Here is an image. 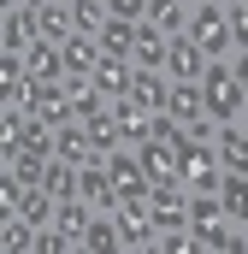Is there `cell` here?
I'll use <instances>...</instances> for the list:
<instances>
[{"mask_svg":"<svg viewBox=\"0 0 248 254\" xmlns=\"http://www.w3.org/2000/svg\"><path fill=\"white\" fill-rule=\"evenodd\" d=\"M201 95H207V119H219V125H231V119L248 113V89L237 83L231 60H207V71H201Z\"/></svg>","mask_w":248,"mask_h":254,"instance_id":"1","label":"cell"},{"mask_svg":"<svg viewBox=\"0 0 248 254\" xmlns=\"http://www.w3.org/2000/svg\"><path fill=\"white\" fill-rule=\"evenodd\" d=\"M189 42L207 54V60H231L237 48H231V12L219 6V0H207V6H189Z\"/></svg>","mask_w":248,"mask_h":254,"instance_id":"2","label":"cell"},{"mask_svg":"<svg viewBox=\"0 0 248 254\" xmlns=\"http://www.w3.org/2000/svg\"><path fill=\"white\" fill-rule=\"evenodd\" d=\"M178 172H184L189 190H219V178H225V166H219V148L213 142H195V136H178Z\"/></svg>","mask_w":248,"mask_h":254,"instance_id":"3","label":"cell"},{"mask_svg":"<svg viewBox=\"0 0 248 254\" xmlns=\"http://www.w3.org/2000/svg\"><path fill=\"white\" fill-rule=\"evenodd\" d=\"M113 213H119L124 249H130V254H154V237H160V225H154V201H148V195H136V201H119Z\"/></svg>","mask_w":248,"mask_h":254,"instance_id":"4","label":"cell"},{"mask_svg":"<svg viewBox=\"0 0 248 254\" xmlns=\"http://www.w3.org/2000/svg\"><path fill=\"white\" fill-rule=\"evenodd\" d=\"M89 83H95V95L113 107V101H124V95H130V83H136V65L119 60V54H101V60H95V71H89Z\"/></svg>","mask_w":248,"mask_h":254,"instance_id":"5","label":"cell"},{"mask_svg":"<svg viewBox=\"0 0 248 254\" xmlns=\"http://www.w3.org/2000/svg\"><path fill=\"white\" fill-rule=\"evenodd\" d=\"M107 178H113V195H119V201L148 195V172H142L136 148H113V154H107Z\"/></svg>","mask_w":248,"mask_h":254,"instance_id":"6","label":"cell"},{"mask_svg":"<svg viewBox=\"0 0 248 254\" xmlns=\"http://www.w3.org/2000/svg\"><path fill=\"white\" fill-rule=\"evenodd\" d=\"M201 71H207V54H201L189 36H172V42H166V77H172V83H201Z\"/></svg>","mask_w":248,"mask_h":254,"instance_id":"7","label":"cell"},{"mask_svg":"<svg viewBox=\"0 0 248 254\" xmlns=\"http://www.w3.org/2000/svg\"><path fill=\"white\" fill-rule=\"evenodd\" d=\"M30 113H36V119H48L54 130L77 119V113H71V95H65V77H54V83H36V95H30Z\"/></svg>","mask_w":248,"mask_h":254,"instance_id":"8","label":"cell"},{"mask_svg":"<svg viewBox=\"0 0 248 254\" xmlns=\"http://www.w3.org/2000/svg\"><path fill=\"white\" fill-rule=\"evenodd\" d=\"M24 71H30V83H54V77H65V54H60V42L36 36V42L24 48Z\"/></svg>","mask_w":248,"mask_h":254,"instance_id":"9","label":"cell"},{"mask_svg":"<svg viewBox=\"0 0 248 254\" xmlns=\"http://www.w3.org/2000/svg\"><path fill=\"white\" fill-rule=\"evenodd\" d=\"M101 207L95 201H83V195H65L60 201V213H54V231L60 237H71V249H83V231H89V219H95Z\"/></svg>","mask_w":248,"mask_h":254,"instance_id":"10","label":"cell"},{"mask_svg":"<svg viewBox=\"0 0 248 254\" xmlns=\"http://www.w3.org/2000/svg\"><path fill=\"white\" fill-rule=\"evenodd\" d=\"M213 148H219V166L225 172H248V130H243V119H231V125L213 130Z\"/></svg>","mask_w":248,"mask_h":254,"instance_id":"11","label":"cell"},{"mask_svg":"<svg viewBox=\"0 0 248 254\" xmlns=\"http://www.w3.org/2000/svg\"><path fill=\"white\" fill-rule=\"evenodd\" d=\"M113 119H119V136H124V148H142V142L154 136V113H148V107H136L130 95H124V101H113Z\"/></svg>","mask_w":248,"mask_h":254,"instance_id":"12","label":"cell"},{"mask_svg":"<svg viewBox=\"0 0 248 254\" xmlns=\"http://www.w3.org/2000/svg\"><path fill=\"white\" fill-rule=\"evenodd\" d=\"M30 42H36V12H30V6L0 12V54H24Z\"/></svg>","mask_w":248,"mask_h":254,"instance_id":"13","label":"cell"},{"mask_svg":"<svg viewBox=\"0 0 248 254\" xmlns=\"http://www.w3.org/2000/svg\"><path fill=\"white\" fill-rule=\"evenodd\" d=\"M166 42H172V36H160V30L142 18V24H136V48H130V65H136V71H166Z\"/></svg>","mask_w":248,"mask_h":254,"instance_id":"14","label":"cell"},{"mask_svg":"<svg viewBox=\"0 0 248 254\" xmlns=\"http://www.w3.org/2000/svg\"><path fill=\"white\" fill-rule=\"evenodd\" d=\"M77 190H83V201H95L101 213H113V207H119V195H113V178H107V160H89V166L77 172Z\"/></svg>","mask_w":248,"mask_h":254,"instance_id":"15","label":"cell"},{"mask_svg":"<svg viewBox=\"0 0 248 254\" xmlns=\"http://www.w3.org/2000/svg\"><path fill=\"white\" fill-rule=\"evenodd\" d=\"M130 101H136V107H148V113H166V101H172V77H166V71H136Z\"/></svg>","mask_w":248,"mask_h":254,"instance_id":"16","label":"cell"},{"mask_svg":"<svg viewBox=\"0 0 248 254\" xmlns=\"http://www.w3.org/2000/svg\"><path fill=\"white\" fill-rule=\"evenodd\" d=\"M83 249H89V254H119V249H124L119 213H95V219H89V231H83Z\"/></svg>","mask_w":248,"mask_h":254,"instance_id":"17","label":"cell"},{"mask_svg":"<svg viewBox=\"0 0 248 254\" xmlns=\"http://www.w3.org/2000/svg\"><path fill=\"white\" fill-rule=\"evenodd\" d=\"M166 113L178 119V125H195V119H207V95H201V83H172V101H166Z\"/></svg>","mask_w":248,"mask_h":254,"instance_id":"18","label":"cell"},{"mask_svg":"<svg viewBox=\"0 0 248 254\" xmlns=\"http://www.w3.org/2000/svg\"><path fill=\"white\" fill-rule=\"evenodd\" d=\"M54 154H60V160H71V166H89V160H95V142H89V125H83V119H71V125H60V142H54Z\"/></svg>","mask_w":248,"mask_h":254,"instance_id":"19","label":"cell"},{"mask_svg":"<svg viewBox=\"0 0 248 254\" xmlns=\"http://www.w3.org/2000/svg\"><path fill=\"white\" fill-rule=\"evenodd\" d=\"M219 201H225L231 225H248V172H225L219 178Z\"/></svg>","mask_w":248,"mask_h":254,"instance_id":"20","label":"cell"},{"mask_svg":"<svg viewBox=\"0 0 248 254\" xmlns=\"http://www.w3.org/2000/svg\"><path fill=\"white\" fill-rule=\"evenodd\" d=\"M148 24H154L160 36H184L189 30V6L184 0H148Z\"/></svg>","mask_w":248,"mask_h":254,"instance_id":"21","label":"cell"},{"mask_svg":"<svg viewBox=\"0 0 248 254\" xmlns=\"http://www.w3.org/2000/svg\"><path fill=\"white\" fill-rule=\"evenodd\" d=\"M36 36H48V42H71V36H77V30H71V6H60V0L36 6Z\"/></svg>","mask_w":248,"mask_h":254,"instance_id":"22","label":"cell"},{"mask_svg":"<svg viewBox=\"0 0 248 254\" xmlns=\"http://www.w3.org/2000/svg\"><path fill=\"white\" fill-rule=\"evenodd\" d=\"M0 249H6V254L36 249V225H30L24 213H0Z\"/></svg>","mask_w":248,"mask_h":254,"instance_id":"23","label":"cell"},{"mask_svg":"<svg viewBox=\"0 0 248 254\" xmlns=\"http://www.w3.org/2000/svg\"><path fill=\"white\" fill-rule=\"evenodd\" d=\"M107 18H113L107 0H71V30H77V36H101Z\"/></svg>","mask_w":248,"mask_h":254,"instance_id":"24","label":"cell"},{"mask_svg":"<svg viewBox=\"0 0 248 254\" xmlns=\"http://www.w3.org/2000/svg\"><path fill=\"white\" fill-rule=\"evenodd\" d=\"M77 172H83V166H71V160L54 154V160H48V172H42V190L60 195V201H65V195H83V190H77Z\"/></svg>","mask_w":248,"mask_h":254,"instance_id":"25","label":"cell"},{"mask_svg":"<svg viewBox=\"0 0 248 254\" xmlns=\"http://www.w3.org/2000/svg\"><path fill=\"white\" fill-rule=\"evenodd\" d=\"M95 42H101V54H119V60H130V48H136V24H130V18H107V30H101Z\"/></svg>","mask_w":248,"mask_h":254,"instance_id":"26","label":"cell"},{"mask_svg":"<svg viewBox=\"0 0 248 254\" xmlns=\"http://www.w3.org/2000/svg\"><path fill=\"white\" fill-rule=\"evenodd\" d=\"M89 142H95V160H107L113 148H124V136H119V119H113V107L89 119Z\"/></svg>","mask_w":248,"mask_h":254,"instance_id":"27","label":"cell"},{"mask_svg":"<svg viewBox=\"0 0 248 254\" xmlns=\"http://www.w3.org/2000/svg\"><path fill=\"white\" fill-rule=\"evenodd\" d=\"M18 213H24V219H30L36 231H48V225H54V213H60V195H48L42 184H36V190L24 195V207H18Z\"/></svg>","mask_w":248,"mask_h":254,"instance_id":"28","label":"cell"},{"mask_svg":"<svg viewBox=\"0 0 248 254\" xmlns=\"http://www.w3.org/2000/svg\"><path fill=\"white\" fill-rule=\"evenodd\" d=\"M60 54H65V71H95L101 42H95V36H71V42H60Z\"/></svg>","mask_w":248,"mask_h":254,"instance_id":"29","label":"cell"},{"mask_svg":"<svg viewBox=\"0 0 248 254\" xmlns=\"http://www.w3.org/2000/svg\"><path fill=\"white\" fill-rule=\"evenodd\" d=\"M0 166H12V172H18V178L36 190V184H42V172H48V154H30V148H24L18 160H0Z\"/></svg>","mask_w":248,"mask_h":254,"instance_id":"30","label":"cell"},{"mask_svg":"<svg viewBox=\"0 0 248 254\" xmlns=\"http://www.w3.org/2000/svg\"><path fill=\"white\" fill-rule=\"evenodd\" d=\"M154 254H195V237L189 231H160L154 237Z\"/></svg>","mask_w":248,"mask_h":254,"instance_id":"31","label":"cell"},{"mask_svg":"<svg viewBox=\"0 0 248 254\" xmlns=\"http://www.w3.org/2000/svg\"><path fill=\"white\" fill-rule=\"evenodd\" d=\"M225 12H231V48L248 54V6H225Z\"/></svg>","mask_w":248,"mask_h":254,"instance_id":"32","label":"cell"},{"mask_svg":"<svg viewBox=\"0 0 248 254\" xmlns=\"http://www.w3.org/2000/svg\"><path fill=\"white\" fill-rule=\"evenodd\" d=\"M107 12H113V18H130V24H142V18H148V0H107Z\"/></svg>","mask_w":248,"mask_h":254,"instance_id":"33","label":"cell"},{"mask_svg":"<svg viewBox=\"0 0 248 254\" xmlns=\"http://www.w3.org/2000/svg\"><path fill=\"white\" fill-rule=\"evenodd\" d=\"M231 71H237V83L248 89V54H231Z\"/></svg>","mask_w":248,"mask_h":254,"instance_id":"34","label":"cell"},{"mask_svg":"<svg viewBox=\"0 0 248 254\" xmlns=\"http://www.w3.org/2000/svg\"><path fill=\"white\" fill-rule=\"evenodd\" d=\"M18 6H30V12H36V6H48V0H18Z\"/></svg>","mask_w":248,"mask_h":254,"instance_id":"35","label":"cell"},{"mask_svg":"<svg viewBox=\"0 0 248 254\" xmlns=\"http://www.w3.org/2000/svg\"><path fill=\"white\" fill-rule=\"evenodd\" d=\"M219 6H248V0H219Z\"/></svg>","mask_w":248,"mask_h":254,"instance_id":"36","label":"cell"},{"mask_svg":"<svg viewBox=\"0 0 248 254\" xmlns=\"http://www.w3.org/2000/svg\"><path fill=\"white\" fill-rule=\"evenodd\" d=\"M184 6H207V0H184Z\"/></svg>","mask_w":248,"mask_h":254,"instance_id":"37","label":"cell"},{"mask_svg":"<svg viewBox=\"0 0 248 254\" xmlns=\"http://www.w3.org/2000/svg\"><path fill=\"white\" fill-rule=\"evenodd\" d=\"M243 130H248V113H243Z\"/></svg>","mask_w":248,"mask_h":254,"instance_id":"38","label":"cell"},{"mask_svg":"<svg viewBox=\"0 0 248 254\" xmlns=\"http://www.w3.org/2000/svg\"><path fill=\"white\" fill-rule=\"evenodd\" d=\"M60 6H71V0H60Z\"/></svg>","mask_w":248,"mask_h":254,"instance_id":"39","label":"cell"}]
</instances>
